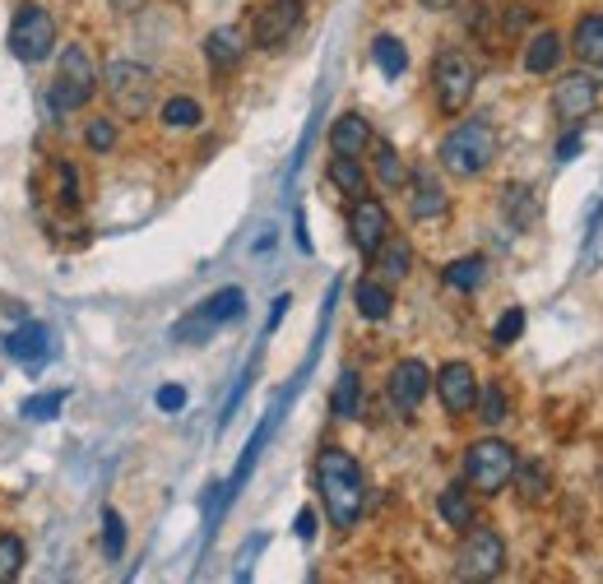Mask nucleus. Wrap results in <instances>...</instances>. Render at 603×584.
<instances>
[{"label": "nucleus", "instance_id": "1", "mask_svg": "<svg viewBox=\"0 0 603 584\" xmlns=\"http://www.w3.org/2000/svg\"><path fill=\"white\" fill-rule=\"evenodd\" d=\"M316 487H321V501H325V515L334 528H353L358 515H362V501H366V477L358 469V460L349 450H321L316 455Z\"/></svg>", "mask_w": 603, "mask_h": 584}, {"label": "nucleus", "instance_id": "2", "mask_svg": "<svg viewBox=\"0 0 603 584\" xmlns=\"http://www.w3.org/2000/svg\"><path fill=\"white\" fill-rule=\"evenodd\" d=\"M98 79H102V70H98V61H93V51H89L84 42H70V47L61 51V61H57V84H51V93H47L51 112H57V117L80 112L84 102L93 98Z\"/></svg>", "mask_w": 603, "mask_h": 584}, {"label": "nucleus", "instance_id": "3", "mask_svg": "<svg viewBox=\"0 0 603 584\" xmlns=\"http://www.w3.org/2000/svg\"><path fill=\"white\" fill-rule=\"evenodd\" d=\"M496 158V130L488 121H460L441 140V168L451 177H483Z\"/></svg>", "mask_w": 603, "mask_h": 584}, {"label": "nucleus", "instance_id": "4", "mask_svg": "<svg viewBox=\"0 0 603 584\" xmlns=\"http://www.w3.org/2000/svg\"><path fill=\"white\" fill-rule=\"evenodd\" d=\"M102 89H108V102H112V112L117 117H130V121H140L149 117L153 108V70L140 66V61H112L108 70H102Z\"/></svg>", "mask_w": 603, "mask_h": 584}, {"label": "nucleus", "instance_id": "5", "mask_svg": "<svg viewBox=\"0 0 603 584\" xmlns=\"http://www.w3.org/2000/svg\"><path fill=\"white\" fill-rule=\"evenodd\" d=\"M515 464H520L515 445L496 441V436H488V441H474V445L464 450V483L474 487V492H483V496H496L502 487H511Z\"/></svg>", "mask_w": 603, "mask_h": 584}, {"label": "nucleus", "instance_id": "6", "mask_svg": "<svg viewBox=\"0 0 603 584\" xmlns=\"http://www.w3.org/2000/svg\"><path fill=\"white\" fill-rule=\"evenodd\" d=\"M474 84H479V70L474 61L464 57V51H441L432 61V93H436V108L445 117H460L469 108V98H474Z\"/></svg>", "mask_w": 603, "mask_h": 584}, {"label": "nucleus", "instance_id": "7", "mask_svg": "<svg viewBox=\"0 0 603 584\" xmlns=\"http://www.w3.org/2000/svg\"><path fill=\"white\" fill-rule=\"evenodd\" d=\"M506 571V543L496 528L488 524H469L464 528V543H460V556H455V575L460 580H492Z\"/></svg>", "mask_w": 603, "mask_h": 584}, {"label": "nucleus", "instance_id": "8", "mask_svg": "<svg viewBox=\"0 0 603 584\" xmlns=\"http://www.w3.org/2000/svg\"><path fill=\"white\" fill-rule=\"evenodd\" d=\"M10 51L23 66H38L57 51V19H51L42 6H23L10 23Z\"/></svg>", "mask_w": 603, "mask_h": 584}, {"label": "nucleus", "instance_id": "9", "mask_svg": "<svg viewBox=\"0 0 603 584\" xmlns=\"http://www.w3.org/2000/svg\"><path fill=\"white\" fill-rule=\"evenodd\" d=\"M594 108H599V79L590 70H571V74L557 79V89H553V117L562 125H581Z\"/></svg>", "mask_w": 603, "mask_h": 584}, {"label": "nucleus", "instance_id": "10", "mask_svg": "<svg viewBox=\"0 0 603 584\" xmlns=\"http://www.w3.org/2000/svg\"><path fill=\"white\" fill-rule=\"evenodd\" d=\"M302 29V0H270L251 19V42L255 47H283Z\"/></svg>", "mask_w": 603, "mask_h": 584}, {"label": "nucleus", "instance_id": "11", "mask_svg": "<svg viewBox=\"0 0 603 584\" xmlns=\"http://www.w3.org/2000/svg\"><path fill=\"white\" fill-rule=\"evenodd\" d=\"M349 236H353V246L372 260L381 251V242L390 236V209L372 195H358L353 209H349Z\"/></svg>", "mask_w": 603, "mask_h": 584}, {"label": "nucleus", "instance_id": "12", "mask_svg": "<svg viewBox=\"0 0 603 584\" xmlns=\"http://www.w3.org/2000/svg\"><path fill=\"white\" fill-rule=\"evenodd\" d=\"M436 394H441L445 413H451V417H464L469 409H474V400H479V376H474V366H469V362H445L441 376H436Z\"/></svg>", "mask_w": 603, "mask_h": 584}, {"label": "nucleus", "instance_id": "13", "mask_svg": "<svg viewBox=\"0 0 603 584\" xmlns=\"http://www.w3.org/2000/svg\"><path fill=\"white\" fill-rule=\"evenodd\" d=\"M428 385H432V371L418 362V358H404L395 362V371H390V404H395L400 413H413L418 404L428 400Z\"/></svg>", "mask_w": 603, "mask_h": 584}, {"label": "nucleus", "instance_id": "14", "mask_svg": "<svg viewBox=\"0 0 603 584\" xmlns=\"http://www.w3.org/2000/svg\"><path fill=\"white\" fill-rule=\"evenodd\" d=\"M409 209H413V219L418 223H428V219H445V209H451V200H445V191H441V181H436V172L432 168H418V172H409Z\"/></svg>", "mask_w": 603, "mask_h": 584}, {"label": "nucleus", "instance_id": "15", "mask_svg": "<svg viewBox=\"0 0 603 584\" xmlns=\"http://www.w3.org/2000/svg\"><path fill=\"white\" fill-rule=\"evenodd\" d=\"M6 353H10L14 362H23V366H42V362L51 358V334H47V325L29 321V325L10 330V339H6Z\"/></svg>", "mask_w": 603, "mask_h": 584}, {"label": "nucleus", "instance_id": "16", "mask_svg": "<svg viewBox=\"0 0 603 584\" xmlns=\"http://www.w3.org/2000/svg\"><path fill=\"white\" fill-rule=\"evenodd\" d=\"M562 51H566V42H562L557 29H539L530 42H524V70L530 74H553L562 66Z\"/></svg>", "mask_w": 603, "mask_h": 584}, {"label": "nucleus", "instance_id": "17", "mask_svg": "<svg viewBox=\"0 0 603 584\" xmlns=\"http://www.w3.org/2000/svg\"><path fill=\"white\" fill-rule=\"evenodd\" d=\"M366 144H372V125H366V117L344 112V117L330 125V149H334V153L358 158V153H366Z\"/></svg>", "mask_w": 603, "mask_h": 584}, {"label": "nucleus", "instance_id": "18", "mask_svg": "<svg viewBox=\"0 0 603 584\" xmlns=\"http://www.w3.org/2000/svg\"><path fill=\"white\" fill-rule=\"evenodd\" d=\"M204 57H209V66H214V70L242 66V57H247V38H242V29H214V33L204 38Z\"/></svg>", "mask_w": 603, "mask_h": 584}, {"label": "nucleus", "instance_id": "19", "mask_svg": "<svg viewBox=\"0 0 603 584\" xmlns=\"http://www.w3.org/2000/svg\"><path fill=\"white\" fill-rule=\"evenodd\" d=\"M436 511H441V520L451 524V528H460V534H464L469 524H479L474 496H469V487H464V483H451V487H445V492L436 496Z\"/></svg>", "mask_w": 603, "mask_h": 584}, {"label": "nucleus", "instance_id": "20", "mask_svg": "<svg viewBox=\"0 0 603 584\" xmlns=\"http://www.w3.org/2000/svg\"><path fill=\"white\" fill-rule=\"evenodd\" d=\"M502 219H506L515 232L534 228V219H539V200H534L530 185H506V191H502Z\"/></svg>", "mask_w": 603, "mask_h": 584}, {"label": "nucleus", "instance_id": "21", "mask_svg": "<svg viewBox=\"0 0 603 584\" xmlns=\"http://www.w3.org/2000/svg\"><path fill=\"white\" fill-rule=\"evenodd\" d=\"M571 51L585 66H603V14H585L571 33Z\"/></svg>", "mask_w": 603, "mask_h": 584}, {"label": "nucleus", "instance_id": "22", "mask_svg": "<svg viewBox=\"0 0 603 584\" xmlns=\"http://www.w3.org/2000/svg\"><path fill=\"white\" fill-rule=\"evenodd\" d=\"M376 260V270H381V279H390V283H400L409 270H413V246L404 242V236H385L381 242V251L372 255Z\"/></svg>", "mask_w": 603, "mask_h": 584}, {"label": "nucleus", "instance_id": "23", "mask_svg": "<svg viewBox=\"0 0 603 584\" xmlns=\"http://www.w3.org/2000/svg\"><path fill=\"white\" fill-rule=\"evenodd\" d=\"M247 311V292L242 288H223V292H214L204 306H200V321L214 330V325H228V321H238V315Z\"/></svg>", "mask_w": 603, "mask_h": 584}, {"label": "nucleus", "instance_id": "24", "mask_svg": "<svg viewBox=\"0 0 603 584\" xmlns=\"http://www.w3.org/2000/svg\"><path fill=\"white\" fill-rule=\"evenodd\" d=\"M330 185H334L339 195H349V200L366 195V172H362L358 158H349V153H334V158H330Z\"/></svg>", "mask_w": 603, "mask_h": 584}, {"label": "nucleus", "instance_id": "25", "mask_svg": "<svg viewBox=\"0 0 603 584\" xmlns=\"http://www.w3.org/2000/svg\"><path fill=\"white\" fill-rule=\"evenodd\" d=\"M515 483H520V501L524 506H539L553 492V477H547V464H515Z\"/></svg>", "mask_w": 603, "mask_h": 584}, {"label": "nucleus", "instance_id": "26", "mask_svg": "<svg viewBox=\"0 0 603 584\" xmlns=\"http://www.w3.org/2000/svg\"><path fill=\"white\" fill-rule=\"evenodd\" d=\"M353 302H358V311L366 315V321H385L390 306H395V298H390V288H385V283H376V279H362V283L353 288Z\"/></svg>", "mask_w": 603, "mask_h": 584}, {"label": "nucleus", "instance_id": "27", "mask_svg": "<svg viewBox=\"0 0 603 584\" xmlns=\"http://www.w3.org/2000/svg\"><path fill=\"white\" fill-rule=\"evenodd\" d=\"M445 288H460V292H474L483 279H488V260L483 255H464L455 264H445Z\"/></svg>", "mask_w": 603, "mask_h": 584}, {"label": "nucleus", "instance_id": "28", "mask_svg": "<svg viewBox=\"0 0 603 584\" xmlns=\"http://www.w3.org/2000/svg\"><path fill=\"white\" fill-rule=\"evenodd\" d=\"M330 409H334V417H358V409H362V381H358V371H339V385L330 394Z\"/></svg>", "mask_w": 603, "mask_h": 584}, {"label": "nucleus", "instance_id": "29", "mask_svg": "<svg viewBox=\"0 0 603 584\" xmlns=\"http://www.w3.org/2000/svg\"><path fill=\"white\" fill-rule=\"evenodd\" d=\"M372 57H376L381 74H390V79H400V74L409 70V51H404V42L390 38V33H381V38L372 42Z\"/></svg>", "mask_w": 603, "mask_h": 584}, {"label": "nucleus", "instance_id": "30", "mask_svg": "<svg viewBox=\"0 0 603 584\" xmlns=\"http://www.w3.org/2000/svg\"><path fill=\"white\" fill-rule=\"evenodd\" d=\"M376 177L385 191H400V185H409V168H404V158L395 153V144H381L376 149Z\"/></svg>", "mask_w": 603, "mask_h": 584}, {"label": "nucleus", "instance_id": "31", "mask_svg": "<svg viewBox=\"0 0 603 584\" xmlns=\"http://www.w3.org/2000/svg\"><path fill=\"white\" fill-rule=\"evenodd\" d=\"M474 409H479V417L488 422V427H502L506 413H511V400H506V390H502V385H483V390H479V400H474Z\"/></svg>", "mask_w": 603, "mask_h": 584}, {"label": "nucleus", "instance_id": "32", "mask_svg": "<svg viewBox=\"0 0 603 584\" xmlns=\"http://www.w3.org/2000/svg\"><path fill=\"white\" fill-rule=\"evenodd\" d=\"M200 102L195 98H168L163 102V125H172V130H191V125H200Z\"/></svg>", "mask_w": 603, "mask_h": 584}, {"label": "nucleus", "instance_id": "33", "mask_svg": "<svg viewBox=\"0 0 603 584\" xmlns=\"http://www.w3.org/2000/svg\"><path fill=\"white\" fill-rule=\"evenodd\" d=\"M19 571H23V543L14 534H0V584L19 580Z\"/></svg>", "mask_w": 603, "mask_h": 584}, {"label": "nucleus", "instance_id": "34", "mask_svg": "<svg viewBox=\"0 0 603 584\" xmlns=\"http://www.w3.org/2000/svg\"><path fill=\"white\" fill-rule=\"evenodd\" d=\"M102 552H108L112 562L125 552V524H121V515H117V511H102Z\"/></svg>", "mask_w": 603, "mask_h": 584}, {"label": "nucleus", "instance_id": "35", "mask_svg": "<svg viewBox=\"0 0 603 584\" xmlns=\"http://www.w3.org/2000/svg\"><path fill=\"white\" fill-rule=\"evenodd\" d=\"M66 404V394L61 390H51V394H33V400H23V417H33V422H47V417H57Z\"/></svg>", "mask_w": 603, "mask_h": 584}, {"label": "nucleus", "instance_id": "36", "mask_svg": "<svg viewBox=\"0 0 603 584\" xmlns=\"http://www.w3.org/2000/svg\"><path fill=\"white\" fill-rule=\"evenodd\" d=\"M524 334V311L520 306H511L506 315H502V321H496V330H492V343H496V349H511V343Z\"/></svg>", "mask_w": 603, "mask_h": 584}, {"label": "nucleus", "instance_id": "37", "mask_svg": "<svg viewBox=\"0 0 603 584\" xmlns=\"http://www.w3.org/2000/svg\"><path fill=\"white\" fill-rule=\"evenodd\" d=\"M84 140H89V149H93V153H112V149H117V125L98 117V121H89Z\"/></svg>", "mask_w": 603, "mask_h": 584}, {"label": "nucleus", "instance_id": "38", "mask_svg": "<svg viewBox=\"0 0 603 584\" xmlns=\"http://www.w3.org/2000/svg\"><path fill=\"white\" fill-rule=\"evenodd\" d=\"M496 10H502V33H506V38H520V33L534 23V10H530V6H496Z\"/></svg>", "mask_w": 603, "mask_h": 584}, {"label": "nucleus", "instance_id": "39", "mask_svg": "<svg viewBox=\"0 0 603 584\" xmlns=\"http://www.w3.org/2000/svg\"><path fill=\"white\" fill-rule=\"evenodd\" d=\"M57 177H61V204L66 209H80L84 191H80V172H74V163H57Z\"/></svg>", "mask_w": 603, "mask_h": 584}, {"label": "nucleus", "instance_id": "40", "mask_svg": "<svg viewBox=\"0 0 603 584\" xmlns=\"http://www.w3.org/2000/svg\"><path fill=\"white\" fill-rule=\"evenodd\" d=\"M159 409H163V413L187 409V390H181V385H163V390H159Z\"/></svg>", "mask_w": 603, "mask_h": 584}, {"label": "nucleus", "instance_id": "41", "mask_svg": "<svg viewBox=\"0 0 603 584\" xmlns=\"http://www.w3.org/2000/svg\"><path fill=\"white\" fill-rule=\"evenodd\" d=\"M575 153H581V135H575V130H571V135L557 144V158H562V163H566V158H575Z\"/></svg>", "mask_w": 603, "mask_h": 584}, {"label": "nucleus", "instance_id": "42", "mask_svg": "<svg viewBox=\"0 0 603 584\" xmlns=\"http://www.w3.org/2000/svg\"><path fill=\"white\" fill-rule=\"evenodd\" d=\"M311 534H316V515L302 511V515H298V538H311Z\"/></svg>", "mask_w": 603, "mask_h": 584}, {"label": "nucleus", "instance_id": "43", "mask_svg": "<svg viewBox=\"0 0 603 584\" xmlns=\"http://www.w3.org/2000/svg\"><path fill=\"white\" fill-rule=\"evenodd\" d=\"M418 6H428V10H451L455 0H418Z\"/></svg>", "mask_w": 603, "mask_h": 584}]
</instances>
